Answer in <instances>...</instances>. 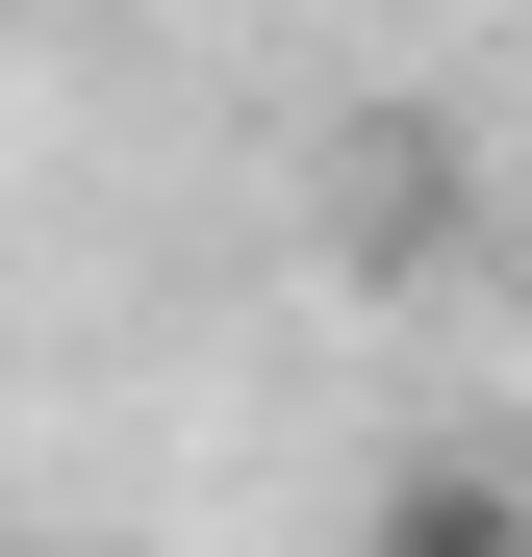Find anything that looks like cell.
<instances>
[{
	"instance_id": "1",
	"label": "cell",
	"mask_w": 532,
	"mask_h": 557,
	"mask_svg": "<svg viewBox=\"0 0 532 557\" xmlns=\"http://www.w3.org/2000/svg\"><path fill=\"white\" fill-rule=\"evenodd\" d=\"M381 557H532V482H507V456H406V482H381Z\"/></svg>"
},
{
	"instance_id": "2",
	"label": "cell",
	"mask_w": 532,
	"mask_h": 557,
	"mask_svg": "<svg viewBox=\"0 0 532 557\" xmlns=\"http://www.w3.org/2000/svg\"><path fill=\"white\" fill-rule=\"evenodd\" d=\"M0 557H51V532H0Z\"/></svg>"
}]
</instances>
